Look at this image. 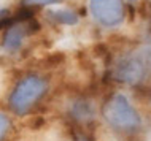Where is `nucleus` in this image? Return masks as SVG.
<instances>
[{
  "mask_svg": "<svg viewBox=\"0 0 151 141\" xmlns=\"http://www.w3.org/2000/svg\"><path fill=\"white\" fill-rule=\"evenodd\" d=\"M113 83L126 87H143L151 83V48L130 46L113 57L108 65Z\"/></svg>",
  "mask_w": 151,
  "mask_h": 141,
  "instance_id": "nucleus-1",
  "label": "nucleus"
},
{
  "mask_svg": "<svg viewBox=\"0 0 151 141\" xmlns=\"http://www.w3.org/2000/svg\"><path fill=\"white\" fill-rule=\"evenodd\" d=\"M100 116L105 125L119 136H137L145 127V119L137 105L119 90L111 92L104 100Z\"/></svg>",
  "mask_w": 151,
  "mask_h": 141,
  "instance_id": "nucleus-2",
  "label": "nucleus"
},
{
  "mask_svg": "<svg viewBox=\"0 0 151 141\" xmlns=\"http://www.w3.org/2000/svg\"><path fill=\"white\" fill-rule=\"evenodd\" d=\"M50 92L48 78L38 73H27L14 83L13 89L8 95V110L11 114L22 118L43 102Z\"/></svg>",
  "mask_w": 151,
  "mask_h": 141,
  "instance_id": "nucleus-3",
  "label": "nucleus"
},
{
  "mask_svg": "<svg viewBox=\"0 0 151 141\" xmlns=\"http://www.w3.org/2000/svg\"><path fill=\"white\" fill-rule=\"evenodd\" d=\"M88 11L94 22L104 29H118L127 19L124 0H88Z\"/></svg>",
  "mask_w": 151,
  "mask_h": 141,
  "instance_id": "nucleus-4",
  "label": "nucleus"
},
{
  "mask_svg": "<svg viewBox=\"0 0 151 141\" xmlns=\"http://www.w3.org/2000/svg\"><path fill=\"white\" fill-rule=\"evenodd\" d=\"M37 24L32 21L30 16H18L13 24L5 27V32L2 35V41H0V48L3 52L8 56H16L22 51L26 46V41L35 33Z\"/></svg>",
  "mask_w": 151,
  "mask_h": 141,
  "instance_id": "nucleus-5",
  "label": "nucleus"
},
{
  "mask_svg": "<svg viewBox=\"0 0 151 141\" xmlns=\"http://www.w3.org/2000/svg\"><path fill=\"white\" fill-rule=\"evenodd\" d=\"M96 105L89 97H75L70 100L67 108V114L75 124L78 125H86V124L94 122L96 119Z\"/></svg>",
  "mask_w": 151,
  "mask_h": 141,
  "instance_id": "nucleus-6",
  "label": "nucleus"
},
{
  "mask_svg": "<svg viewBox=\"0 0 151 141\" xmlns=\"http://www.w3.org/2000/svg\"><path fill=\"white\" fill-rule=\"evenodd\" d=\"M48 19L59 26H65V27H73L80 22V16L75 10L72 8H54L50 10L46 13Z\"/></svg>",
  "mask_w": 151,
  "mask_h": 141,
  "instance_id": "nucleus-7",
  "label": "nucleus"
},
{
  "mask_svg": "<svg viewBox=\"0 0 151 141\" xmlns=\"http://www.w3.org/2000/svg\"><path fill=\"white\" fill-rule=\"evenodd\" d=\"M10 130H11V119L8 118L5 113L0 111V141L6 140Z\"/></svg>",
  "mask_w": 151,
  "mask_h": 141,
  "instance_id": "nucleus-8",
  "label": "nucleus"
},
{
  "mask_svg": "<svg viewBox=\"0 0 151 141\" xmlns=\"http://www.w3.org/2000/svg\"><path fill=\"white\" fill-rule=\"evenodd\" d=\"M24 6H50V5H58L62 0H22Z\"/></svg>",
  "mask_w": 151,
  "mask_h": 141,
  "instance_id": "nucleus-9",
  "label": "nucleus"
},
{
  "mask_svg": "<svg viewBox=\"0 0 151 141\" xmlns=\"http://www.w3.org/2000/svg\"><path fill=\"white\" fill-rule=\"evenodd\" d=\"M6 13L8 11L5 10V8H0V21H3V19L6 18Z\"/></svg>",
  "mask_w": 151,
  "mask_h": 141,
  "instance_id": "nucleus-10",
  "label": "nucleus"
},
{
  "mask_svg": "<svg viewBox=\"0 0 151 141\" xmlns=\"http://www.w3.org/2000/svg\"><path fill=\"white\" fill-rule=\"evenodd\" d=\"M81 141H91V140H81Z\"/></svg>",
  "mask_w": 151,
  "mask_h": 141,
  "instance_id": "nucleus-11",
  "label": "nucleus"
},
{
  "mask_svg": "<svg viewBox=\"0 0 151 141\" xmlns=\"http://www.w3.org/2000/svg\"><path fill=\"white\" fill-rule=\"evenodd\" d=\"M150 103H151V94H150Z\"/></svg>",
  "mask_w": 151,
  "mask_h": 141,
  "instance_id": "nucleus-12",
  "label": "nucleus"
},
{
  "mask_svg": "<svg viewBox=\"0 0 151 141\" xmlns=\"http://www.w3.org/2000/svg\"><path fill=\"white\" fill-rule=\"evenodd\" d=\"M132 2H135V0H132Z\"/></svg>",
  "mask_w": 151,
  "mask_h": 141,
  "instance_id": "nucleus-13",
  "label": "nucleus"
},
{
  "mask_svg": "<svg viewBox=\"0 0 151 141\" xmlns=\"http://www.w3.org/2000/svg\"><path fill=\"white\" fill-rule=\"evenodd\" d=\"M150 48H151V46H150Z\"/></svg>",
  "mask_w": 151,
  "mask_h": 141,
  "instance_id": "nucleus-14",
  "label": "nucleus"
}]
</instances>
